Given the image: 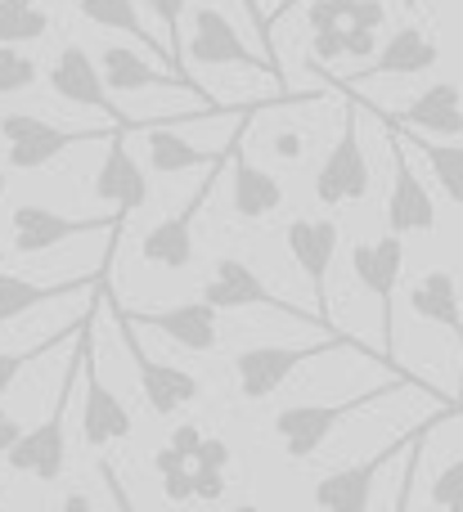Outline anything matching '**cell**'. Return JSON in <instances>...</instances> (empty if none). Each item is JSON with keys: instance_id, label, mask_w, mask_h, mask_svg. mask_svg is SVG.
<instances>
[{"instance_id": "5bb4252c", "label": "cell", "mask_w": 463, "mask_h": 512, "mask_svg": "<svg viewBox=\"0 0 463 512\" xmlns=\"http://www.w3.org/2000/svg\"><path fill=\"white\" fill-rule=\"evenodd\" d=\"M288 252H293L297 270L306 274V283L315 288V315H320L324 328H333L329 319V270H333V256H338V243H342V230L338 221H324V216H297L288 225Z\"/></svg>"}, {"instance_id": "603a6c76", "label": "cell", "mask_w": 463, "mask_h": 512, "mask_svg": "<svg viewBox=\"0 0 463 512\" xmlns=\"http://www.w3.org/2000/svg\"><path fill=\"white\" fill-rule=\"evenodd\" d=\"M180 122V117H176ZM176 122H140L135 117V131H144V149H149V167L162 171V176H180V171H194V167H207L212 153L189 144L185 135H176Z\"/></svg>"}, {"instance_id": "8fae6325", "label": "cell", "mask_w": 463, "mask_h": 512, "mask_svg": "<svg viewBox=\"0 0 463 512\" xmlns=\"http://www.w3.org/2000/svg\"><path fill=\"white\" fill-rule=\"evenodd\" d=\"M117 315V310H113ZM117 328H122V342H126V355L135 360V369H140V391H144V405L153 409L158 418H171L176 409L194 405L198 400V378L189 369H180V364H167V360H153L149 351L140 346V337H135V324L126 315H117Z\"/></svg>"}, {"instance_id": "3957f363", "label": "cell", "mask_w": 463, "mask_h": 512, "mask_svg": "<svg viewBox=\"0 0 463 512\" xmlns=\"http://www.w3.org/2000/svg\"><path fill=\"white\" fill-rule=\"evenodd\" d=\"M463 414V400H441L437 405V414H428L423 423H414L410 432H401L387 450H378V454H369L365 463H356V468H338V472H329V477L315 486V504H324V508H338V512H360V508H369L374 504V486H378V477L387 472V463L396 459V454H405V445L414 441V436L423 432V427L432 423V418H459Z\"/></svg>"}, {"instance_id": "7402d4cb", "label": "cell", "mask_w": 463, "mask_h": 512, "mask_svg": "<svg viewBox=\"0 0 463 512\" xmlns=\"http://www.w3.org/2000/svg\"><path fill=\"white\" fill-rule=\"evenodd\" d=\"M410 310L428 324L446 328L450 337L463 346V306H459V283L450 270H428L410 288Z\"/></svg>"}, {"instance_id": "4316f807", "label": "cell", "mask_w": 463, "mask_h": 512, "mask_svg": "<svg viewBox=\"0 0 463 512\" xmlns=\"http://www.w3.org/2000/svg\"><path fill=\"white\" fill-rule=\"evenodd\" d=\"M410 140H414V135H410ZM414 149L428 158L432 176H437V185L446 189L450 203L463 207V144H423V140H414Z\"/></svg>"}, {"instance_id": "30bf717a", "label": "cell", "mask_w": 463, "mask_h": 512, "mask_svg": "<svg viewBox=\"0 0 463 512\" xmlns=\"http://www.w3.org/2000/svg\"><path fill=\"white\" fill-rule=\"evenodd\" d=\"M387 126V144H392V194H387V230L392 234H432L437 230V203L423 189V180L414 176L410 153H405V135L401 126Z\"/></svg>"}, {"instance_id": "8d00e7d4", "label": "cell", "mask_w": 463, "mask_h": 512, "mask_svg": "<svg viewBox=\"0 0 463 512\" xmlns=\"http://www.w3.org/2000/svg\"><path fill=\"white\" fill-rule=\"evenodd\" d=\"M342 27H347V23H342ZM342 27H324V32H311L315 36V59H320V63H333V59H342V54H347V50H342Z\"/></svg>"}, {"instance_id": "d4e9b609", "label": "cell", "mask_w": 463, "mask_h": 512, "mask_svg": "<svg viewBox=\"0 0 463 512\" xmlns=\"http://www.w3.org/2000/svg\"><path fill=\"white\" fill-rule=\"evenodd\" d=\"M77 9H81V18H86V23L113 27V32H126V36H135V41H144V45H158V50L167 54V45L153 41V36L144 32L135 0H77Z\"/></svg>"}, {"instance_id": "7c38bea8", "label": "cell", "mask_w": 463, "mask_h": 512, "mask_svg": "<svg viewBox=\"0 0 463 512\" xmlns=\"http://www.w3.org/2000/svg\"><path fill=\"white\" fill-rule=\"evenodd\" d=\"M374 185V171H369V158H365V144H360V126H356V113H347L342 122V135L338 144L329 149L324 167L315 171V198L324 207H342V203H360Z\"/></svg>"}, {"instance_id": "9a60e30c", "label": "cell", "mask_w": 463, "mask_h": 512, "mask_svg": "<svg viewBox=\"0 0 463 512\" xmlns=\"http://www.w3.org/2000/svg\"><path fill=\"white\" fill-rule=\"evenodd\" d=\"M117 315H126L135 328H153L162 333L167 342L185 346L194 355H212L221 346V328H216V306L212 301H185V306H171V310H126L113 301Z\"/></svg>"}, {"instance_id": "4fadbf2b", "label": "cell", "mask_w": 463, "mask_h": 512, "mask_svg": "<svg viewBox=\"0 0 463 512\" xmlns=\"http://www.w3.org/2000/svg\"><path fill=\"white\" fill-rule=\"evenodd\" d=\"M50 90L77 108H99V113H104L113 126H122V131H135V117H126L122 108L113 104V90L104 86V72H99V63L90 59L81 45H63V50L54 54Z\"/></svg>"}, {"instance_id": "44dd1931", "label": "cell", "mask_w": 463, "mask_h": 512, "mask_svg": "<svg viewBox=\"0 0 463 512\" xmlns=\"http://www.w3.org/2000/svg\"><path fill=\"white\" fill-rule=\"evenodd\" d=\"M99 72H104V86L113 90V95H131V90H194V95L212 99L207 90L180 81L176 72H158L149 59H140L131 45H108L104 59H99Z\"/></svg>"}, {"instance_id": "bcb514c9", "label": "cell", "mask_w": 463, "mask_h": 512, "mask_svg": "<svg viewBox=\"0 0 463 512\" xmlns=\"http://www.w3.org/2000/svg\"><path fill=\"white\" fill-rule=\"evenodd\" d=\"M248 5H252V0H248Z\"/></svg>"}, {"instance_id": "83f0119b", "label": "cell", "mask_w": 463, "mask_h": 512, "mask_svg": "<svg viewBox=\"0 0 463 512\" xmlns=\"http://www.w3.org/2000/svg\"><path fill=\"white\" fill-rule=\"evenodd\" d=\"M86 319H90V315H81L77 324L59 328V333H50V337H45V342L27 346V351H0V396H5V391L14 387V382H18V373H23V369H32V364L41 360V355H50L54 346H63V342H68V337H77V333H81V324H86Z\"/></svg>"}, {"instance_id": "f6af8a7d", "label": "cell", "mask_w": 463, "mask_h": 512, "mask_svg": "<svg viewBox=\"0 0 463 512\" xmlns=\"http://www.w3.org/2000/svg\"><path fill=\"white\" fill-rule=\"evenodd\" d=\"M459 391H463V382H459Z\"/></svg>"}, {"instance_id": "836d02e7", "label": "cell", "mask_w": 463, "mask_h": 512, "mask_svg": "<svg viewBox=\"0 0 463 512\" xmlns=\"http://www.w3.org/2000/svg\"><path fill=\"white\" fill-rule=\"evenodd\" d=\"M221 495H225V468L194 463V499H207V504H216Z\"/></svg>"}, {"instance_id": "ee69618b", "label": "cell", "mask_w": 463, "mask_h": 512, "mask_svg": "<svg viewBox=\"0 0 463 512\" xmlns=\"http://www.w3.org/2000/svg\"><path fill=\"white\" fill-rule=\"evenodd\" d=\"M0 198H5V171H0Z\"/></svg>"}, {"instance_id": "2e32d148", "label": "cell", "mask_w": 463, "mask_h": 512, "mask_svg": "<svg viewBox=\"0 0 463 512\" xmlns=\"http://www.w3.org/2000/svg\"><path fill=\"white\" fill-rule=\"evenodd\" d=\"M126 135L131 131L113 126V135H108V153H104V162H99V171H95V194L104 198V203L117 207L113 212L117 230H122L126 216L140 212V207L149 203V176H144V167L135 162V153L126 149Z\"/></svg>"}, {"instance_id": "52a82bcc", "label": "cell", "mask_w": 463, "mask_h": 512, "mask_svg": "<svg viewBox=\"0 0 463 512\" xmlns=\"http://www.w3.org/2000/svg\"><path fill=\"white\" fill-rule=\"evenodd\" d=\"M225 162H230V144H225V153H216V162H207V180L194 189V198H189V203L180 207L176 216L158 221L140 239V256L149 265H158V270H185V265L194 261V221H198V212L207 207V198H212L216 171H221Z\"/></svg>"}, {"instance_id": "74e56055", "label": "cell", "mask_w": 463, "mask_h": 512, "mask_svg": "<svg viewBox=\"0 0 463 512\" xmlns=\"http://www.w3.org/2000/svg\"><path fill=\"white\" fill-rule=\"evenodd\" d=\"M194 463H212V468H230V445L216 441V436H203L194 450Z\"/></svg>"}, {"instance_id": "ffe728a7", "label": "cell", "mask_w": 463, "mask_h": 512, "mask_svg": "<svg viewBox=\"0 0 463 512\" xmlns=\"http://www.w3.org/2000/svg\"><path fill=\"white\" fill-rule=\"evenodd\" d=\"M383 122H396V126H410V131H423V135H446L455 140L463 135V90L455 81H432L423 95H414L410 104L401 108V117H387Z\"/></svg>"}, {"instance_id": "d6986e66", "label": "cell", "mask_w": 463, "mask_h": 512, "mask_svg": "<svg viewBox=\"0 0 463 512\" xmlns=\"http://www.w3.org/2000/svg\"><path fill=\"white\" fill-rule=\"evenodd\" d=\"M86 400H81V441L90 445V450H104V445L113 441H126V436L135 432V418L131 409L122 405V400L113 396V391L99 382V373L90 369V355H86Z\"/></svg>"}, {"instance_id": "f1b7e54d", "label": "cell", "mask_w": 463, "mask_h": 512, "mask_svg": "<svg viewBox=\"0 0 463 512\" xmlns=\"http://www.w3.org/2000/svg\"><path fill=\"white\" fill-rule=\"evenodd\" d=\"M153 468H158L162 495H167L171 504H189V499H194V468H189V459L180 450L162 445V450L153 454Z\"/></svg>"}, {"instance_id": "8992f818", "label": "cell", "mask_w": 463, "mask_h": 512, "mask_svg": "<svg viewBox=\"0 0 463 512\" xmlns=\"http://www.w3.org/2000/svg\"><path fill=\"white\" fill-rule=\"evenodd\" d=\"M351 270H356L360 288L378 301V319H383V360H387V369H396V360H392V310H396V283H401V270H405L401 234L387 230L383 239H374V243H356V248H351Z\"/></svg>"}, {"instance_id": "5b68a950", "label": "cell", "mask_w": 463, "mask_h": 512, "mask_svg": "<svg viewBox=\"0 0 463 512\" xmlns=\"http://www.w3.org/2000/svg\"><path fill=\"white\" fill-rule=\"evenodd\" d=\"M113 135V122L99 126V131H63V126H50L45 117L32 113H5L0 117V140H5V162L14 171H41L50 167L59 153L81 149V144H99Z\"/></svg>"}, {"instance_id": "f35d334b", "label": "cell", "mask_w": 463, "mask_h": 512, "mask_svg": "<svg viewBox=\"0 0 463 512\" xmlns=\"http://www.w3.org/2000/svg\"><path fill=\"white\" fill-rule=\"evenodd\" d=\"M198 441H203V432H198V427L194 423H185V427H176V432H171V450H180V454H185V459L189 463H194V450H198Z\"/></svg>"}, {"instance_id": "ab89813d", "label": "cell", "mask_w": 463, "mask_h": 512, "mask_svg": "<svg viewBox=\"0 0 463 512\" xmlns=\"http://www.w3.org/2000/svg\"><path fill=\"white\" fill-rule=\"evenodd\" d=\"M297 5H302V0H279V5L270 9V14H261V45H266V50H270V32H275V23H279V18L293 14Z\"/></svg>"}, {"instance_id": "1f68e13d", "label": "cell", "mask_w": 463, "mask_h": 512, "mask_svg": "<svg viewBox=\"0 0 463 512\" xmlns=\"http://www.w3.org/2000/svg\"><path fill=\"white\" fill-rule=\"evenodd\" d=\"M432 504L437 508H455V512H463V454L459 459H450L446 468H441V477L432 481Z\"/></svg>"}, {"instance_id": "cb8c5ba5", "label": "cell", "mask_w": 463, "mask_h": 512, "mask_svg": "<svg viewBox=\"0 0 463 512\" xmlns=\"http://www.w3.org/2000/svg\"><path fill=\"white\" fill-rule=\"evenodd\" d=\"M99 279H77V283H32L14 270H0V324H14L27 310L45 306L54 297H77V292H90Z\"/></svg>"}, {"instance_id": "4dcf8cb0", "label": "cell", "mask_w": 463, "mask_h": 512, "mask_svg": "<svg viewBox=\"0 0 463 512\" xmlns=\"http://www.w3.org/2000/svg\"><path fill=\"white\" fill-rule=\"evenodd\" d=\"M36 77H41V68H36L32 54L0 45V95H18V90L36 86Z\"/></svg>"}, {"instance_id": "6da1fadb", "label": "cell", "mask_w": 463, "mask_h": 512, "mask_svg": "<svg viewBox=\"0 0 463 512\" xmlns=\"http://www.w3.org/2000/svg\"><path fill=\"white\" fill-rule=\"evenodd\" d=\"M86 355H90V324L77 333V355L63 364L59 396H54V409L45 414V423H36L32 432H23L5 450V463H9L14 477H36V481H45V486H54V481L63 477V468H68V441H63V427H68L72 387H77L81 369H86Z\"/></svg>"}, {"instance_id": "277c9868", "label": "cell", "mask_w": 463, "mask_h": 512, "mask_svg": "<svg viewBox=\"0 0 463 512\" xmlns=\"http://www.w3.org/2000/svg\"><path fill=\"white\" fill-rule=\"evenodd\" d=\"M338 346H351V351H365L351 333H338L333 328L324 342L315 346H248V351L234 355V382L248 400H266L293 378V369H302L306 360H320V355L338 351Z\"/></svg>"}, {"instance_id": "7bdbcfd3", "label": "cell", "mask_w": 463, "mask_h": 512, "mask_svg": "<svg viewBox=\"0 0 463 512\" xmlns=\"http://www.w3.org/2000/svg\"><path fill=\"white\" fill-rule=\"evenodd\" d=\"M63 504H68V508H90V499H86V495H68Z\"/></svg>"}, {"instance_id": "9c48e42d", "label": "cell", "mask_w": 463, "mask_h": 512, "mask_svg": "<svg viewBox=\"0 0 463 512\" xmlns=\"http://www.w3.org/2000/svg\"><path fill=\"white\" fill-rule=\"evenodd\" d=\"M189 59L207 63V68H248V72H266V77L284 81V68L275 59H257L243 45L239 27L225 18V9L203 5L194 9V36H189Z\"/></svg>"}, {"instance_id": "d590c367", "label": "cell", "mask_w": 463, "mask_h": 512, "mask_svg": "<svg viewBox=\"0 0 463 512\" xmlns=\"http://www.w3.org/2000/svg\"><path fill=\"white\" fill-rule=\"evenodd\" d=\"M347 23L351 27H374L378 32V27L387 23V5L383 0H356V5L347 9Z\"/></svg>"}, {"instance_id": "e0dca14e", "label": "cell", "mask_w": 463, "mask_h": 512, "mask_svg": "<svg viewBox=\"0 0 463 512\" xmlns=\"http://www.w3.org/2000/svg\"><path fill=\"white\" fill-rule=\"evenodd\" d=\"M14 225V252L18 256H36V252H50L59 243L77 239V234H90V230H117V221H95V216H63L54 207H41V203H23L14 207L9 216Z\"/></svg>"}, {"instance_id": "f546056e", "label": "cell", "mask_w": 463, "mask_h": 512, "mask_svg": "<svg viewBox=\"0 0 463 512\" xmlns=\"http://www.w3.org/2000/svg\"><path fill=\"white\" fill-rule=\"evenodd\" d=\"M144 5L158 14V23L167 27V59H171V68H176V77L180 81H189V72H185V50H180V18H185V9H189V0H144ZM194 86V81H189Z\"/></svg>"}, {"instance_id": "e575fe53", "label": "cell", "mask_w": 463, "mask_h": 512, "mask_svg": "<svg viewBox=\"0 0 463 512\" xmlns=\"http://www.w3.org/2000/svg\"><path fill=\"white\" fill-rule=\"evenodd\" d=\"M342 50L351 54V59H369V54H378V32L374 27H342Z\"/></svg>"}, {"instance_id": "484cf974", "label": "cell", "mask_w": 463, "mask_h": 512, "mask_svg": "<svg viewBox=\"0 0 463 512\" xmlns=\"http://www.w3.org/2000/svg\"><path fill=\"white\" fill-rule=\"evenodd\" d=\"M50 32V14L36 0H0V45H32Z\"/></svg>"}, {"instance_id": "ba28073f", "label": "cell", "mask_w": 463, "mask_h": 512, "mask_svg": "<svg viewBox=\"0 0 463 512\" xmlns=\"http://www.w3.org/2000/svg\"><path fill=\"white\" fill-rule=\"evenodd\" d=\"M203 301H212L216 310L266 306V310H279V315L302 319V324H320V315H315V310H302V306H293V301L275 297V292L266 288V279H261L248 261H239V256H221V261H216V274L203 283ZM324 333H333V328H324Z\"/></svg>"}, {"instance_id": "7a4b0ae2", "label": "cell", "mask_w": 463, "mask_h": 512, "mask_svg": "<svg viewBox=\"0 0 463 512\" xmlns=\"http://www.w3.org/2000/svg\"><path fill=\"white\" fill-rule=\"evenodd\" d=\"M405 387H419V382H414L410 373H396L392 382H378V387L356 391V396H347V400H324V405H288V409H279L270 427H275V436H279V445H284L288 459L306 463V459H315V450H320V445L329 441L342 423H347V418H356V414H365V409L383 405V400H392L396 391H405Z\"/></svg>"}, {"instance_id": "ac0fdd59", "label": "cell", "mask_w": 463, "mask_h": 512, "mask_svg": "<svg viewBox=\"0 0 463 512\" xmlns=\"http://www.w3.org/2000/svg\"><path fill=\"white\" fill-rule=\"evenodd\" d=\"M441 59L437 41H432L423 27H401V32H392V41L383 45V50L374 54V63L360 72H351L347 81H374V77H423V72H432Z\"/></svg>"}, {"instance_id": "d6a6232c", "label": "cell", "mask_w": 463, "mask_h": 512, "mask_svg": "<svg viewBox=\"0 0 463 512\" xmlns=\"http://www.w3.org/2000/svg\"><path fill=\"white\" fill-rule=\"evenodd\" d=\"M351 5H356V0H311V5H306V27H311V32L342 27V23H347V9Z\"/></svg>"}, {"instance_id": "60d3db41", "label": "cell", "mask_w": 463, "mask_h": 512, "mask_svg": "<svg viewBox=\"0 0 463 512\" xmlns=\"http://www.w3.org/2000/svg\"><path fill=\"white\" fill-rule=\"evenodd\" d=\"M18 436H23V423H18V418L0 405V459H5V450L18 441Z\"/></svg>"}, {"instance_id": "b9f144b4", "label": "cell", "mask_w": 463, "mask_h": 512, "mask_svg": "<svg viewBox=\"0 0 463 512\" xmlns=\"http://www.w3.org/2000/svg\"><path fill=\"white\" fill-rule=\"evenodd\" d=\"M302 149H306V140H302L297 131H279V135H275V153H279V158L297 162V158H302Z\"/></svg>"}]
</instances>
